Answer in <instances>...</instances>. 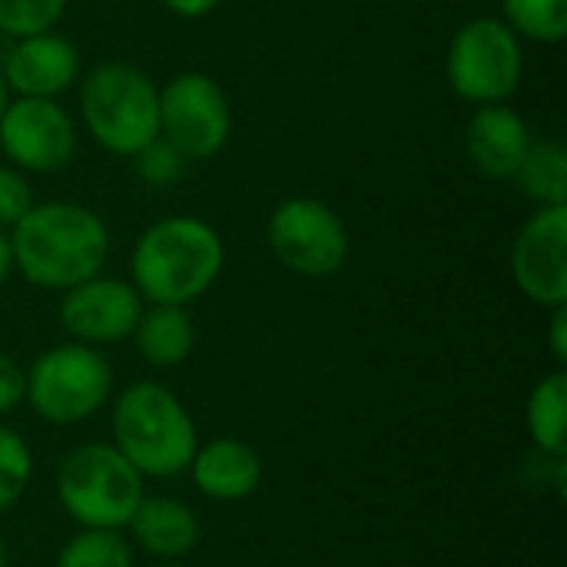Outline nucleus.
I'll return each mask as SVG.
<instances>
[{
	"mask_svg": "<svg viewBox=\"0 0 567 567\" xmlns=\"http://www.w3.org/2000/svg\"><path fill=\"white\" fill-rule=\"evenodd\" d=\"M13 266L30 286L66 292L100 276L110 256L106 223L80 203H37L10 233Z\"/></svg>",
	"mask_w": 567,
	"mask_h": 567,
	"instance_id": "f257e3e1",
	"label": "nucleus"
},
{
	"mask_svg": "<svg viewBox=\"0 0 567 567\" xmlns=\"http://www.w3.org/2000/svg\"><path fill=\"white\" fill-rule=\"evenodd\" d=\"M226 249L219 233L196 216L153 223L133 249V286L153 306H186L223 272Z\"/></svg>",
	"mask_w": 567,
	"mask_h": 567,
	"instance_id": "f03ea898",
	"label": "nucleus"
},
{
	"mask_svg": "<svg viewBox=\"0 0 567 567\" xmlns=\"http://www.w3.org/2000/svg\"><path fill=\"white\" fill-rule=\"evenodd\" d=\"M116 452L143 478H173L196 455V425L183 402L159 382H133L113 405Z\"/></svg>",
	"mask_w": 567,
	"mask_h": 567,
	"instance_id": "7ed1b4c3",
	"label": "nucleus"
},
{
	"mask_svg": "<svg viewBox=\"0 0 567 567\" xmlns=\"http://www.w3.org/2000/svg\"><path fill=\"white\" fill-rule=\"evenodd\" d=\"M80 113L90 136L116 156H136L159 136V90L133 63L93 66L80 86Z\"/></svg>",
	"mask_w": 567,
	"mask_h": 567,
	"instance_id": "20e7f679",
	"label": "nucleus"
},
{
	"mask_svg": "<svg viewBox=\"0 0 567 567\" xmlns=\"http://www.w3.org/2000/svg\"><path fill=\"white\" fill-rule=\"evenodd\" d=\"M56 498L76 525L120 532L143 502V475L113 445H83L60 465Z\"/></svg>",
	"mask_w": 567,
	"mask_h": 567,
	"instance_id": "39448f33",
	"label": "nucleus"
},
{
	"mask_svg": "<svg viewBox=\"0 0 567 567\" xmlns=\"http://www.w3.org/2000/svg\"><path fill=\"white\" fill-rule=\"evenodd\" d=\"M110 362L83 342L47 349L27 372V392L33 412L53 425H76L100 412L110 399Z\"/></svg>",
	"mask_w": 567,
	"mask_h": 567,
	"instance_id": "423d86ee",
	"label": "nucleus"
},
{
	"mask_svg": "<svg viewBox=\"0 0 567 567\" xmlns=\"http://www.w3.org/2000/svg\"><path fill=\"white\" fill-rule=\"evenodd\" d=\"M525 53L515 30L495 17L468 20L449 43L445 76L449 86L478 106L505 103L522 83Z\"/></svg>",
	"mask_w": 567,
	"mask_h": 567,
	"instance_id": "0eeeda50",
	"label": "nucleus"
},
{
	"mask_svg": "<svg viewBox=\"0 0 567 567\" xmlns=\"http://www.w3.org/2000/svg\"><path fill=\"white\" fill-rule=\"evenodd\" d=\"M276 259L309 279L336 276L349 256V233L339 213L312 196H296L276 206L266 226Z\"/></svg>",
	"mask_w": 567,
	"mask_h": 567,
	"instance_id": "6e6552de",
	"label": "nucleus"
},
{
	"mask_svg": "<svg viewBox=\"0 0 567 567\" xmlns=\"http://www.w3.org/2000/svg\"><path fill=\"white\" fill-rule=\"evenodd\" d=\"M233 130L229 100L206 73H179L159 90V136L183 159H213Z\"/></svg>",
	"mask_w": 567,
	"mask_h": 567,
	"instance_id": "1a4fd4ad",
	"label": "nucleus"
},
{
	"mask_svg": "<svg viewBox=\"0 0 567 567\" xmlns=\"http://www.w3.org/2000/svg\"><path fill=\"white\" fill-rule=\"evenodd\" d=\"M3 156L30 173H56L76 153V130L56 100L17 96L0 113Z\"/></svg>",
	"mask_w": 567,
	"mask_h": 567,
	"instance_id": "9d476101",
	"label": "nucleus"
},
{
	"mask_svg": "<svg viewBox=\"0 0 567 567\" xmlns=\"http://www.w3.org/2000/svg\"><path fill=\"white\" fill-rule=\"evenodd\" d=\"M515 286L538 306H567V206H538L512 243Z\"/></svg>",
	"mask_w": 567,
	"mask_h": 567,
	"instance_id": "9b49d317",
	"label": "nucleus"
},
{
	"mask_svg": "<svg viewBox=\"0 0 567 567\" xmlns=\"http://www.w3.org/2000/svg\"><path fill=\"white\" fill-rule=\"evenodd\" d=\"M143 316V296L136 286L120 279L93 276L73 289H66L60 302L63 329L83 346H106L130 339Z\"/></svg>",
	"mask_w": 567,
	"mask_h": 567,
	"instance_id": "f8f14e48",
	"label": "nucleus"
},
{
	"mask_svg": "<svg viewBox=\"0 0 567 567\" xmlns=\"http://www.w3.org/2000/svg\"><path fill=\"white\" fill-rule=\"evenodd\" d=\"M7 90L17 96H40L56 100L63 90H70L80 76V53L70 40L56 37L53 30L17 37L10 47L3 70H0Z\"/></svg>",
	"mask_w": 567,
	"mask_h": 567,
	"instance_id": "ddd939ff",
	"label": "nucleus"
},
{
	"mask_svg": "<svg viewBox=\"0 0 567 567\" xmlns=\"http://www.w3.org/2000/svg\"><path fill=\"white\" fill-rule=\"evenodd\" d=\"M528 146V123L505 103L478 106L465 126V153L485 179H512Z\"/></svg>",
	"mask_w": 567,
	"mask_h": 567,
	"instance_id": "4468645a",
	"label": "nucleus"
},
{
	"mask_svg": "<svg viewBox=\"0 0 567 567\" xmlns=\"http://www.w3.org/2000/svg\"><path fill=\"white\" fill-rule=\"evenodd\" d=\"M189 468L196 488L213 502H243L262 482L259 455L239 439H213L209 445L196 449Z\"/></svg>",
	"mask_w": 567,
	"mask_h": 567,
	"instance_id": "2eb2a0df",
	"label": "nucleus"
},
{
	"mask_svg": "<svg viewBox=\"0 0 567 567\" xmlns=\"http://www.w3.org/2000/svg\"><path fill=\"white\" fill-rule=\"evenodd\" d=\"M136 545L156 558H183L199 542V522L189 505L176 498H143L126 525Z\"/></svg>",
	"mask_w": 567,
	"mask_h": 567,
	"instance_id": "dca6fc26",
	"label": "nucleus"
},
{
	"mask_svg": "<svg viewBox=\"0 0 567 567\" xmlns=\"http://www.w3.org/2000/svg\"><path fill=\"white\" fill-rule=\"evenodd\" d=\"M133 342H136V352L150 365L173 369L189 359L196 329L183 306H153L140 316V322L133 329Z\"/></svg>",
	"mask_w": 567,
	"mask_h": 567,
	"instance_id": "f3484780",
	"label": "nucleus"
},
{
	"mask_svg": "<svg viewBox=\"0 0 567 567\" xmlns=\"http://www.w3.org/2000/svg\"><path fill=\"white\" fill-rule=\"evenodd\" d=\"M538 206H567V150L561 140H532L522 166L512 176Z\"/></svg>",
	"mask_w": 567,
	"mask_h": 567,
	"instance_id": "a211bd4d",
	"label": "nucleus"
},
{
	"mask_svg": "<svg viewBox=\"0 0 567 567\" xmlns=\"http://www.w3.org/2000/svg\"><path fill=\"white\" fill-rule=\"evenodd\" d=\"M567 429V375L551 372L542 379L528 399V432L542 452L565 455Z\"/></svg>",
	"mask_w": 567,
	"mask_h": 567,
	"instance_id": "6ab92c4d",
	"label": "nucleus"
},
{
	"mask_svg": "<svg viewBox=\"0 0 567 567\" xmlns=\"http://www.w3.org/2000/svg\"><path fill=\"white\" fill-rule=\"evenodd\" d=\"M505 23L515 37L558 43L567 37V0H502Z\"/></svg>",
	"mask_w": 567,
	"mask_h": 567,
	"instance_id": "aec40b11",
	"label": "nucleus"
},
{
	"mask_svg": "<svg viewBox=\"0 0 567 567\" xmlns=\"http://www.w3.org/2000/svg\"><path fill=\"white\" fill-rule=\"evenodd\" d=\"M56 567H133V555L120 532L83 528L63 545Z\"/></svg>",
	"mask_w": 567,
	"mask_h": 567,
	"instance_id": "412c9836",
	"label": "nucleus"
},
{
	"mask_svg": "<svg viewBox=\"0 0 567 567\" xmlns=\"http://www.w3.org/2000/svg\"><path fill=\"white\" fill-rule=\"evenodd\" d=\"M66 0H0V33L30 37L56 27Z\"/></svg>",
	"mask_w": 567,
	"mask_h": 567,
	"instance_id": "4be33fe9",
	"label": "nucleus"
},
{
	"mask_svg": "<svg viewBox=\"0 0 567 567\" xmlns=\"http://www.w3.org/2000/svg\"><path fill=\"white\" fill-rule=\"evenodd\" d=\"M30 482V449L27 442L0 425V512L10 508Z\"/></svg>",
	"mask_w": 567,
	"mask_h": 567,
	"instance_id": "5701e85b",
	"label": "nucleus"
},
{
	"mask_svg": "<svg viewBox=\"0 0 567 567\" xmlns=\"http://www.w3.org/2000/svg\"><path fill=\"white\" fill-rule=\"evenodd\" d=\"M133 166H136V176H140L146 186L159 189V186H169V183H176V179L183 176L186 159H183V153L173 150L163 136H156L153 143H146V146L133 156Z\"/></svg>",
	"mask_w": 567,
	"mask_h": 567,
	"instance_id": "b1692460",
	"label": "nucleus"
},
{
	"mask_svg": "<svg viewBox=\"0 0 567 567\" xmlns=\"http://www.w3.org/2000/svg\"><path fill=\"white\" fill-rule=\"evenodd\" d=\"M30 206H33V193L23 173L13 166H0V229L7 226L13 229L27 216Z\"/></svg>",
	"mask_w": 567,
	"mask_h": 567,
	"instance_id": "393cba45",
	"label": "nucleus"
},
{
	"mask_svg": "<svg viewBox=\"0 0 567 567\" xmlns=\"http://www.w3.org/2000/svg\"><path fill=\"white\" fill-rule=\"evenodd\" d=\"M23 392H27V375L20 372L13 359L0 352V415L17 409L23 402Z\"/></svg>",
	"mask_w": 567,
	"mask_h": 567,
	"instance_id": "a878e982",
	"label": "nucleus"
},
{
	"mask_svg": "<svg viewBox=\"0 0 567 567\" xmlns=\"http://www.w3.org/2000/svg\"><path fill=\"white\" fill-rule=\"evenodd\" d=\"M548 342H551V355L555 362H567V306L551 309V326H548Z\"/></svg>",
	"mask_w": 567,
	"mask_h": 567,
	"instance_id": "bb28decb",
	"label": "nucleus"
},
{
	"mask_svg": "<svg viewBox=\"0 0 567 567\" xmlns=\"http://www.w3.org/2000/svg\"><path fill=\"white\" fill-rule=\"evenodd\" d=\"M223 0H163L166 10H173L176 17H186V20H196V17H206L219 7Z\"/></svg>",
	"mask_w": 567,
	"mask_h": 567,
	"instance_id": "cd10ccee",
	"label": "nucleus"
},
{
	"mask_svg": "<svg viewBox=\"0 0 567 567\" xmlns=\"http://www.w3.org/2000/svg\"><path fill=\"white\" fill-rule=\"evenodd\" d=\"M10 269H13V252H10V236L0 229V286L7 282V276H10Z\"/></svg>",
	"mask_w": 567,
	"mask_h": 567,
	"instance_id": "c85d7f7f",
	"label": "nucleus"
},
{
	"mask_svg": "<svg viewBox=\"0 0 567 567\" xmlns=\"http://www.w3.org/2000/svg\"><path fill=\"white\" fill-rule=\"evenodd\" d=\"M7 103H10V90H7V83H3V76H0V113H3Z\"/></svg>",
	"mask_w": 567,
	"mask_h": 567,
	"instance_id": "c756f323",
	"label": "nucleus"
},
{
	"mask_svg": "<svg viewBox=\"0 0 567 567\" xmlns=\"http://www.w3.org/2000/svg\"><path fill=\"white\" fill-rule=\"evenodd\" d=\"M0 567H7V548H3V538H0Z\"/></svg>",
	"mask_w": 567,
	"mask_h": 567,
	"instance_id": "7c9ffc66",
	"label": "nucleus"
},
{
	"mask_svg": "<svg viewBox=\"0 0 567 567\" xmlns=\"http://www.w3.org/2000/svg\"><path fill=\"white\" fill-rule=\"evenodd\" d=\"M163 567H186V565H163Z\"/></svg>",
	"mask_w": 567,
	"mask_h": 567,
	"instance_id": "2f4dec72",
	"label": "nucleus"
}]
</instances>
